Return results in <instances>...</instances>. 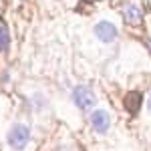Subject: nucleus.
Listing matches in <instances>:
<instances>
[{"mask_svg": "<svg viewBox=\"0 0 151 151\" xmlns=\"http://www.w3.org/2000/svg\"><path fill=\"white\" fill-rule=\"evenodd\" d=\"M6 141H8V145H10L12 149L22 151L28 145V141H30V129H28V125H24V123L12 125V129L8 131Z\"/></svg>", "mask_w": 151, "mask_h": 151, "instance_id": "1", "label": "nucleus"}, {"mask_svg": "<svg viewBox=\"0 0 151 151\" xmlns=\"http://www.w3.org/2000/svg\"><path fill=\"white\" fill-rule=\"evenodd\" d=\"M73 101H75V105H77L79 109L87 111V109H93L95 105H97V97H95L91 87L79 85V87L73 89Z\"/></svg>", "mask_w": 151, "mask_h": 151, "instance_id": "2", "label": "nucleus"}, {"mask_svg": "<svg viewBox=\"0 0 151 151\" xmlns=\"http://www.w3.org/2000/svg\"><path fill=\"white\" fill-rule=\"evenodd\" d=\"M91 127H93L97 133L105 135V133L111 129V115H109L105 109L93 111V113H91Z\"/></svg>", "mask_w": 151, "mask_h": 151, "instance_id": "3", "label": "nucleus"}, {"mask_svg": "<svg viewBox=\"0 0 151 151\" xmlns=\"http://www.w3.org/2000/svg\"><path fill=\"white\" fill-rule=\"evenodd\" d=\"M95 35L101 42H113L117 38V26L109 20H101V22L95 26Z\"/></svg>", "mask_w": 151, "mask_h": 151, "instance_id": "4", "label": "nucleus"}, {"mask_svg": "<svg viewBox=\"0 0 151 151\" xmlns=\"http://www.w3.org/2000/svg\"><path fill=\"white\" fill-rule=\"evenodd\" d=\"M123 18H125L129 24H139L141 22V8L137 4H127V6L123 8Z\"/></svg>", "mask_w": 151, "mask_h": 151, "instance_id": "5", "label": "nucleus"}, {"mask_svg": "<svg viewBox=\"0 0 151 151\" xmlns=\"http://www.w3.org/2000/svg\"><path fill=\"white\" fill-rule=\"evenodd\" d=\"M139 103H141V93L139 91H133V93H129L125 97V105H127V109L131 113H135L137 109H139Z\"/></svg>", "mask_w": 151, "mask_h": 151, "instance_id": "6", "label": "nucleus"}, {"mask_svg": "<svg viewBox=\"0 0 151 151\" xmlns=\"http://www.w3.org/2000/svg\"><path fill=\"white\" fill-rule=\"evenodd\" d=\"M10 45V35H8V28L4 26V24H0V52L2 50H6Z\"/></svg>", "mask_w": 151, "mask_h": 151, "instance_id": "7", "label": "nucleus"}, {"mask_svg": "<svg viewBox=\"0 0 151 151\" xmlns=\"http://www.w3.org/2000/svg\"><path fill=\"white\" fill-rule=\"evenodd\" d=\"M147 109H149V113H151V99H149V103H147Z\"/></svg>", "mask_w": 151, "mask_h": 151, "instance_id": "8", "label": "nucleus"}]
</instances>
